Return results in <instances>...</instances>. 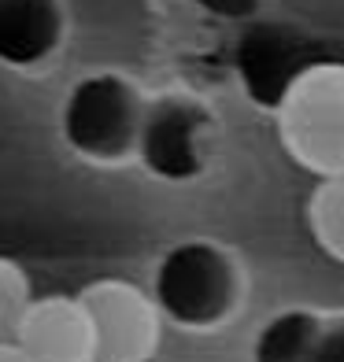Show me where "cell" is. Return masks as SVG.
I'll use <instances>...</instances> for the list:
<instances>
[{
    "label": "cell",
    "mask_w": 344,
    "mask_h": 362,
    "mask_svg": "<svg viewBox=\"0 0 344 362\" xmlns=\"http://www.w3.org/2000/svg\"><path fill=\"white\" fill-rule=\"evenodd\" d=\"M237 296L241 277L234 259L215 244L193 240L159 262L152 300L163 318L185 329H211L234 315Z\"/></svg>",
    "instance_id": "1"
},
{
    "label": "cell",
    "mask_w": 344,
    "mask_h": 362,
    "mask_svg": "<svg viewBox=\"0 0 344 362\" xmlns=\"http://www.w3.org/2000/svg\"><path fill=\"white\" fill-rule=\"evenodd\" d=\"M15 344L34 362H96V333L78 296H34Z\"/></svg>",
    "instance_id": "5"
},
{
    "label": "cell",
    "mask_w": 344,
    "mask_h": 362,
    "mask_svg": "<svg viewBox=\"0 0 344 362\" xmlns=\"http://www.w3.org/2000/svg\"><path fill=\"white\" fill-rule=\"evenodd\" d=\"M204 4L219 15H229V19H244L259 8V0H204Z\"/></svg>",
    "instance_id": "11"
},
{
    "label": "cell",
    "mask_w": 344,
    "mask_h": 362,
    "mask_svg": "<svg viewBox=\"0 0 344 362\" xmlns=\"http://www.w3.org/2000/svg\"><path fill=\"white\" fill-rule=\"evenodd\" d=\"M322 318L311 310H282L256 337L252 362H311L319 344Z\"/></svg>",
    "instance_id": "6"
},
{
    "label": "cell",
    "mask_w": 344,
    "mask_h": 362,
    "mask_svg": "<svg viewBox=\"0 0 344 362\" xmlns=\"http://www.w3.org/2000/svg\"><path fill=\"white\" fill-rule=\"evenodd\" d=\"M0 362H34V358H30L23 348H19V344H0Z\"/></svg>",
    "instance_id": "12"
},
{
    "label": "cell",
    "mask_w": 344,
    "mask_h": 362,
    "mask_svg": "<svg viewBox=\"0 0 344 362\" xmlns=\"http://www.w3.org/2000/svg\"><path fill=\"white\" fill-rule=\"evenodd\" d=\"M330 63H344V52L333 48V41L311 37L285 23H252L237 48L244 93L267 111H282L289 93L311 71L330 67Z\"/></svg>",
    "instance_id": "2"
},
{
    "label": "cell",
    "mask_w": 344,
    "mask_h": 362,
    "mask_svg": "<svg viewBox=\"0 0 344 362\" xmlns=\"http://www.w3.org/2000/svg\"><path fill=\"white\" fill-rule=\"evenodd\" d=\"M96 333V362H152L159 348V307L137 285L104 277L78 292Z\"/></svg>",
    "instance_id": "4"
},
{
    "label": "cell",
    "mask_w": 344,
    "mask_h": 362,
    "mask_svg": "<svg viewBox=\"0 0 344 362\" xmlns=\"http://www.w3.org/2000/svg\"><path fill=\"white\" fill-rule=\"evenodd\" d=\"M149 159L152 167L171 174V177H185L196 170V115L182 107H167L156 115V122L149 129Z\"/></svg>",
    "instance_id": "7"
},
{
    "label": "cell",
    "mask_w": 344,
    "mask_h": 362,
    "mask_svg": "<svg viewBox=\"0 0 344 362\" xmlns=\"http://www.w3.org/2000/svg\"><path fill=\"white\" fill-rule=\"evenodd\" d=\"M282 141L322 181L344 174V63L311 71L282 104Z\"/></svg>",
    "instance_id": "3"
},
{
    "label": "cell",
    "mask_w": 344,
    "mask_h": 362,
    "mask_svg": "<svg viewBox=\"0 0 344 362\" xmlns=\"http://www.w3.org/2000/svg\"><path fill=\"white\" fill-rule=\"evenodd\" d=\"M311 362H344V318H322V333L311 351Z\"/></svg>",
    "instance_id": "10"
},
{
    "label": "cell",
    "mask_w": 344,
    "mask_h": 362,
    "mask_svg": "<svg viewBox=\"0 0 344 362\" xmlns=\"http://www.w3.org/2000/svg\"><path fill=\"white\" fill-rule=\"evenodd\" d=\"M311 233L326 255L344 262V174L326 177L311 200Z\"/></svg>",
    "instance_id": "8"
},
{
    "label": "cell",
    "mask_w": 344,
    "mask_h": 362,
    "mask_svg": "<svg viewBox=\"0 0 344 362\" xmlns=\"http://www.w3.org/2000/svg\"><path fill=\"white\" fill-rule=\"evenodd\" d=\"M30 277L19 262L0 255V344H11L30 307Z\"/></svg>",
    "instance_id": "9"
}]
</instances>
